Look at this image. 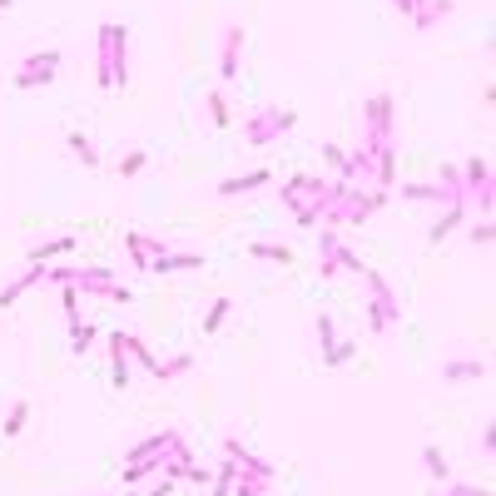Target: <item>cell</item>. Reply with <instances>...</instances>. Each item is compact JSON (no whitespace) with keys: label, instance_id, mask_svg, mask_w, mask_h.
Wrapping results in <instances>:
<instances>
[{"label":"cell","instance_id":"cell-1","mask_svg":"<svg viewBox=\"0 0 496 496\" xmlns=\"http://www.w3.org/2000/svg\"><path fill=\"white\" fill-rule=\"evenodd\" d=\"M95 80L99 89H129V30L105 20L95 35Z\"/></svg>","mask_w":496,"mask_h":496},{"label":"cell","instance_id":"cell-2","mask_svg":"<svg viewBox=\"0 0 496 496\" xmlns=\"http://www.w3.org/2000/svg\"><path fill=\"white\" fill-rule=\"evenodd\" d=\"M362 278H368V328L372 333H392L397 322H402V298H397V288L387 283L377 268H368Z\"/></svg>","mask_w":496,"mask_h":496},{"label":"cell","instance_id":"cell-3","mask_svg":"<svg viewBox=\"0 0 496 496\" xmlns=\"http://www.w3.org/2000/svg\"><path fill=\"white\" fill-rule=\"evenodd\" d=\"M377 144H397V99L387 89L362 105V149H377Z\"/></svg>","mask_w":496,"mask_h":496},{"label":"cell","instance_id":"cell-4","mask_svg":"<svg viewBox=\"0 0 496 496\" xmlns=\"http://www.w3.org/2000/svg\"><path fill=\"white\" fill-rule=\"evenodd\" d=\"M293 110L288 105H259V110L244 120V139L253 149H268V144H278V139H288V129H293Z\"/></svg>","mask_w":496,"mask_h":496},{"label":"cell","instance_id":"cell-5","mask_svg":"<svg viewBox=\"0 0 496 496\" xmlns=\"http://www.w3.org/2000/svg\"><path fill=\"white\" fill-rule=\"evenodd\" d=\"M461 184H467V209H471V213H482V219H492V204H496V174H492V164H486L482 154L461 159Z\"/></svg>","mask_w":496,"mask_h":496},{"label":"cell","instance_id":"cell-6","mask_svg":"<svg viewBox=\"0 0 496 496\" xmlns=\"http://www.w3.org/2000/svg\"><path fill=\"white\" fill-rule=\"evenodd\" d=\"M337 268L368 273V263H362L358 248H347L343 238H337V229H318V273L322 278H337Z\"/></svg>","mask_w":496,"mask_h":496},{"label":"cell","instance_id":"cell-7","mask_svg":"<svg viewBox=\"0 0 496 496\" xmlns=\"http://www.w3.org/2000/svg\"><path fill=\"white\" fill-rule=\"evenodd\" d=\"M65 55L60 50H30L15 70V89H50L55 85V74H60Z\"/></svg>","mask_w":496,"mask_h":496},{"label":"cell","instance_id":"cell-8","mask_svg":"<svg viewBox=\"0 0 496 496\" xmlns=\"http://www.w3.org/2000/svg\"><path fill=\"white\" fill-rule=\"evenodd\" d=\"M244 45H248V30L238 20H229L219 35V80L223 85H234L238 70H244Z\"/></svg>","mask_w":496,"mask_h":496},{"label":"cell","instance_id":"cell-9","mask_svg":"<svg viewBox=\"0 0 496 496\" xmlns=\"http://www.w3.org/2000/svg\"><path fill=\"white\" fill-rule=\"evenodd\" d=\"M387 209V189H347L343 198V229H353V223H372L377 213Z\"/></svg>","mask_w":496,"mask_h":496},{"label":"cell","instance_id":"cell-10","mask_svg":"<svg viewBox=\"0 0 496 496\" xmlns=\"http://www.w3.org/2000/svg\"><path fill=\"white\" fill-rule=\"evenodd\" d=\"M174 442H179V432H174V427H159V432L139 437V442L129 446V452H124V467H139V461H159Z\"/></svg>","mask_w":496,"mask_h":496},{"label":"cell","instance_id":"cell-11","mask_svg":"<svg viewBox=\"0 0 496 496\" xmlns=\"http://www.w3.org/2000/svg\"><path fill=\"white\" fill-rule=\"evenodd\" d=\"M174 244H164V238H154V234H139V229H129L124 234V253H129V263H135L139 273H149V263L159 259V253H169Z\"/></svg>","mask_w":496,"mask_h":496},{"label":"cell","instance_id":"cell-12","mask_svg":"<svg viewBox=\"0 0 496 496\" xmlns=\"http://www.w3.org/2000/svg\"><path fill=\"white\" fill-rule=\"evenodd\" d=\"M223 457H229V461H238L244 471H253L259 482H273V461H263L259 452H253V446L244 442V437H223Z\"/></svg>","mask_w":496,"mask_h":496},{"label":"cell","instance_id":"cell-13","mask_svg":"<svg viewBox=\"0 0 496 496\" xmlns=\"http://www.w3.org/2000/svg\"><path fill=\"white\" fill-rule=\"evenodd\" d=\"M35 283H45V263H25L11 283L0 288V308H15V303H20V293H30Z\"/></svg>","mask_w":496,"mask_h":496},{"label":"cell","instance_id":"cell-14","mask_svg":"<svg viewBox=\"0 0 496 496\" xmlns=\"http://www.w3.org/2000/svg\"><path fill=\"white\" fill-rule=\"evenodd\" d=\"M74 248H80V238H74V234H60V238H45V244H35V248H25V263H60V259H70Z\"/></svg>","mask_w":496,"mask_h":496},{"label":"cell","instance_id":"cell-15","mask_svg":"<svg viewBox=\"0 0 496 496\" xmlns=\"http://www.w3.org/2000/svg\"><path fill=\"white\" fill-rule=\"evenodd\" d=\"M486 377V362L482 358H452V362H442V383H482Z\"/></svg>","mask_w":496,"mask_h":496},{"label":"cell","instance_id":"cell-16","mask_svg":"<svg viewBox=\"0 0 496 496\" xmlns=\"http://www.w3.org/2000/svg\"><path fill=\"white\" fill-rule=\"evenodd\" d=\"M273 184V169H248V174H234V179H223L219 194L223 198H238V194H253V189Z\"/></svg>","mask_w":496,"mask_h":496},{"label":"cell","instance_id":"cell-17","mask_svg":"<svg viewBox=\"0 0 496 496\" xmlns=\"http://www.w3.org/2000/svg\"><path fill=\"white\" fill-rule=\"evenodd\" d=\"M467 204H452V209H442V219H437L432 223V229H427V244H446V238H452V234H457V229H461V223H467Z\"/></svg>","mask_w":496,"mask_h":496},{"label":"cell","instance_id":"cell-18","mask_svg":"<svg viewBox=\"0 0 496 496\" xmlns=\"http://www.w3.org/2000/svg\"><path fill=\"white\" fill-rule=\"evenodd\" d=\"M105 347H110V383L114 387H129L135 368H129V358H124V333H110V337H105Z\"/></svg>","mask_w":496,"mask_h":496},{"label":"cell","instance_id":"cell-19","mask_svg":"<svg viewBox=\"0 0 496 496\" xmlns=\"http://www.w3.org/2000/svg\"><path fill=\"white\" fill-rule=\"evenodd\" d=\"M248 259H259V263H278V268H288V263L298 259L288 244H278V238H259V244H248Z\"/></svg>","mask_w":496,"mask_h":496},{"label":"cell","instance_id":"cell-20","mask_svg":"<svg viewBox=\"0 0 496 496\" xmlns=\"http://www.w3.org/2000/svg\"><path fill=\"white\" fill-rule=\"evenodd\" d=\"M229 313H234V298L219 293L209 308H204V322H198V333H204V337H219V333H223V322H229Z\"/></svg>","mask_w":496,"mask_h":496},{"label":"cell","instance_id":"cell-21","mask_svg":"<svg viewBox=\"0 0 496 496\" xmlns=\"http://www.w3.org/2000/svg\"><path fill=\"white\" fill-rule=\"evenodd\" d=\"M124 358H129V368H139V372H154V347L144 343L139 333H124Z\"/></svg>","mask_w":496,"mask_h":496},{"label":"cell","instance_id":"cell-22","mask_svg":"<svg viewBox=\"0 0 496 496\" xmlns=\"http://www.w3.org/2000/svg\"><path fill=\"white\" fill-rule=\"evenodd\" d=\"M179 268H204V253H179V248H169V253H159V259L149 263V273H179Z\"/></svg>","mask_w":496,"mask_h":496},{"label":"cell","instance_id":"cell-23","mask_svg":"<svg viewBox=\"0 0 496 496\" xmlns=\"http://www.w3.org/2000/svg\"><path fill=\"white\" fill-rule=\"evenodd\" d=\"M189 368H194V353H174V358L154 362V372H149V377H154V383H174V377H184Z\"/></svg>","mask_w":496,"mask_h":496},{"label":"cell","instance_id":"cell-24","mask_svg":"<svg viewBox=\"0 0 496 496\" xmlns=\"http://www.w3.org/2000/svg\"><path fill=\"white\" fill-rule=\"evenodd\" d=\"M95 343H99V322H89V318L70 322V353H74V358H85Z\"/></svg>","mask_w":496,"mask_h":496},{"label":"cell","instance_id":"cell-25","mask_svg":"<svg viewBox=\"0 0 496 496\" xmlns=\"http://www.w3.org/2000/svg\"><path fill=\"white\" fill-rule=\"evenodd\" d=\"M402 198H412V204H442V209L457 204V198L446 194V189H437V184H402Z\"/></svg>","mask_w":496,"mask_h":496},{"label":"cell","instance_id":"cell-26","mask_svg":"<svg viewBox=\"0 0 496 496\" xmlns=\"http://www.w3.org/2000/svg\"><path fill=\"white\" fill-rule=\"evenodd\" d=\"M452 11H457V0H427V11H422L412 25H417V30H437V25H442Z\"/></svg>","mask_w":496,"mask_h":496},{"label":"cell","instance_id":"cell-27","mask_svg":"<svg viewBox=\"0 0 496 496\" xmlns=\"http://www.w3.org/2000/svg\"><path fill=\"white\" fill-rule=\"evenodd\" d=\"M65 144H70V154L85 164V169H99V154H95V144H89L85 129H70V139H65Z\"/></svg>","mask_w":496,"mask_h":496},{"label":"cell","instance_id":"cell-28","mask_svg":"<svg viewBox=\"0 0 496 496\" xmlns=\"http://www.w3.org/2000/svg\"><path fill=\"white\" fill-rule=\"evenodd\" d=\"M422 467H427V477H432L437 486H442V482H452V467H446L442 446H422Z\"/></svg>","mask_w":496,"mask_h":496},{"label":"cell","instance_id":"cell-29","mask_svg":"<svg viewBox=\"0 0 496 496\" xmlns=\"http://www.w3.org/2000/svg\"><path fill=\"white\" fill-rule=\"evenodd\" d=\"M144 169H149L144 149H124V154H120V164H114V174H120V179H139Z\"/></svg>","mask_w":496,"mask_h":496},{"label":"cell","instance_id":"cell-30","mask_svg":"<svg viewBox=\"0 0 496 496\" xmlns=\"http://www.w3.org/2000/svg\"><path fill=\"white\" fill-rule=\"evenodd\" d=\"M25 422H30V407H25V402H15V407L5 412V427H0V437H5V442H15V437L25 432Z\"/></svg>","mask_w":496,"mask_h":496},{"label":"cell","instance_id":"cell-31","mask_svg":"<svg viewBox=\"0 0 496 496\" xmlns=\"http://www.w3.org/2000/svg\"><path fill=\"white\" fill-rule=\"evenodd\" d=\"M313 328H318V347H322V358H328V353L337 347V322H333V313H318V322H313Z\"/></svg>","mask_w":496,"mask_h":496},{"label":"cell","instance_id":"cell-32","mask_svg":"<svg viewBox=\"0 0 496 496\" xmlns=\"http://www.w3.org/2000/svg\"><path fill=\"white\" fill-rule=\"evenodd\" d=\"M209 114H213V124H219V129H229V124H234V110H229V95H223V89H209Z\"/></svg>","mask_w":496,"mask_h":496},{"label":"cell","instance_id":"cell-33","mask_svg":"<svg viewBox=\"0 0 496 496\" xmlns=\"http://www.w3.org/2000/svg\"><path fill=\"white\" fill-rule=\"evenodd\" d=\"M322 164H328V174H333V179H343V169H347V149H343V144H322Z\"/></svg>","mask_w":496,"mask_h":496},{"label":"cell","instance_id":"cell-34","mask_svg":"<svg viewBox=\"0 0 496 496\" xmlns=\"http://www.w3.org/2000/svg\"><path fill=\"white\" fill-rule=\"evenodd\" d=\"M477 457L482 461L496 457V422H482V432H477Z\"/></svg>","mask_w":496,"mask_h":496},{"label":"cell","instance_id":"cell-35","mask_svg":"<svg viewBox=\"0 0 496 496\" xmlns=\"http://www.w3.org/2000/svg\"><path fill=\"white\" fill-rule=\"evenodd\" d=\"M432 496H492L486 486H471V482H442V492H432Z\"/></svg>","mask_w":496,"mask_h":496},{"label":"cell","instance_id":"cell-36","mask_svg":"<svg viewBox=\"0 0 496 496\" xmlns=\"http://www.w3.org/2000/svg\"><path fill=\"white\" fill-rule=\"evenodd\" d=\"M353 353H358V347H353V343H337L333 353L322 358V368H347V362H353Z\"/></svg>","mask_w":496,"mask_h":496},{"label":"cell","instance_id":"cell-37","mask_svg":"<svg viewBox=\"0 0 496 496\" xmlns=\"http://www.w3.org/2000/svg\"><path fill=\"white\" fill-rule=\"evenodd\" d=\"M60 308L70 322H80V288H60Z\"/></svg>","mask_w":496,"mask_h":496},{"label":"cell","instance_id":"cell-38","mask_svg":"<svg viewBox=\"0 0 496 496\" xmlns=\"http://www.w3.org/2000/svg\"><path fill=\"white\" fill-rule=\"evenodd\" d=\"M492 238H496L492 219H477V223H471V244H477V248H486V244H492Z\"/></svg>","mask_w":496,"mask_h":496},{"label":"cell","instance_id":"cell-39","mask_svg":"<svg viewBox=\"0 0 496 496\" xmlns=\"http://www.w3.org/2000/svg\"><path fill=\"white\" fill-rule=\"evenodd\" d=\"M392 11L402 15V20H417V15L427 11V0H392Z\"/></svg>","mask_w":496,"mask_h":496},{"label":"cell","instance_id":"cell-40","mask_svg":"<svg viewBox=\"0 0 496 496\" xmlns=\"http://www.w3.org/2000/svg\"><path fill=\"white\" fill-rule=\"evenodd\" d=\"M174 492H179V482H169V477H159V482L149 486L144 496H174Z\"/></svg>","mask_w":496,"mask_h":496},{"label":"cell","instance_id":"cell-41","mask_svg":"<svg viewBox=\"0 0 496 496\" xmlns=\"http://www.w3.org/2000/svg\"><path fill=\"white\" fill-rule=\"evenodd\" d=\"M184 482L204 486V482H213V477H209V471H204V467H198V461H194V467H189V471H184Z\"/></svg>","mask_w":496,"mask_h":496},{"label":"cell","instance_id":"cell-42","mask_svg":"<svg viewBox=\"0 0 496 496\" xmlns=\"http://www.w3.org/2000/svg\"><path fill=\"white\" fill-rule=\"evenodd\" d=\"M213 496H234V482H219V477H213Z\"/></svg>","mask_w":496,"mask_h":496},{"label":"cell","instance_id":"cell-43","mask_svg":"<svg viewBox=\"0 0 496 496\" xmlns=\"http://www.w3.org/2000/svg\"><path fill=\"white\" fill-rule=\"evenodd\" d=\"M11 5H15V0H0V11H11Z\"/></svg>","mask_w":496,"mask_h":496},{"label":"cell","instance_id":"cell-44","mask_svg":"<svg viewBox=\"0 0 496 496\" xmlns=\"http://www.w3.org/2000/svg\"><path fill=\"white\" fill-rule=\"evenodd\" d=\"M85 496H95V492H85Z\"/></svg>","mask_w":496,"mask_h":496}]
</instances>
